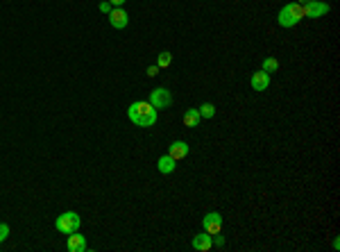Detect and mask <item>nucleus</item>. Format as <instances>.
Here are the masks:
<instances>
[{"mask_svg": "<svg viewBox=\"0 0 340 252\" xmlns=\"http://www.w3.org/2000/svg\"><path fill=\"white\" fill-rule=\"evenodd\" d=\"M188 150H191V148H188L186 141H173L168 146V154H170L175 161H181L184 157H188Z\"/></svg>", "mask_w": 340, "mask_h": 252, "instance_id": "obj_10", "label": "nucleus"}, {"mask_svg": "<svg viewBox=\"0 0 340 252\" xmlns=\"http://www.w3.org/2000/svg\"><path fill=\"white\" fill-rule=\"evenodd\" d=\"M200 114H198V109H186V114H184V125L186 127H198L200 125Z\"/></svg>", "mask_w": 340, "mask_h": 252, "instance_id": "obj_13", "label": "nucleus"}, {"mask_svg": "<svg viewBox=\"0 0 340 252\" xmlns=\"http://www.w3.org/2000/svg\"><path fill=\"white\" fill-rule=\"evenodd\" d=\"M198 114L200 118H213L216 116V107H213V102H204V105L198 107Z\"/></svg>", "mask_w": 340, "mask_h": 252, "instance_id": "obj_14", "label": "nucleus"}, {"mask_svg": "<svg viewBox=\"0 0 340 252\" xmlns=\"http://www.w3.org/2000/svg\"><path fill=\"white\" fill-rule=\"evenodd\" d=\"M68 252H87L89 246H87V239L82 236L80 232H73L68 234V243H66Z\"/></svg>", "mask_w": 340, "mask_h": 252, "instance_id": "obj_8", "label": "nucleus"}, {"mask_svg": "<svg viewBox=\"0 0 340 252\" xmlns=\"http://www.w3.org/2000/svg\"><path fill=\"white\" fill-rule=\"evenodd\" d=\"M127 23H130V16H127V12H125L123 7H113L112 12H109V25L112 27L123 30V27H127Z\"/></svg>", "mask_w": 340, "mask_h": 252, "instance_id": "obj_7", "label": "nucleus"}, {"mask_svg": "<svg viewBox=\"0 0 340 252\" xmlns=\"http://www.w3.org/2000/svg\"><path fill=\"white\" fill-rule=\"evenodd\" d=\"M302 9H304V19H306V16H309V19H320V16L329 14L331 7H329L327 2H322V0H309V2L302 5Z\"/></svg>", "mask_w": 340, "mask_h": 252, "instance_id": "obj_5", "label": "nucleus"}, {"mask_svg": "<svg viewBox=\"0 0 340 252\" xmlns=\"http://www.w3.org/2000/svg\"><path fill=\"white\" fill-rule=\"evenodd\" d=\"M100 12L109 14V12H112V2H100Z\"/></svg>", "mask_w": 340, "mask_h": 252, "instance_id": "obj_19", "label": "nucleus"}, {"mask_svg": "<svg viewBox=\"0 0 340 252\" xmlns=\"http://www.w3.org/2000/svg\"><path fill=\"white\" fill-rule=\"evenodd\" d=\"M109 2H112L113 7H123L125 2H127V0H109Z\"/></svg>", "mask_w": 340, "mask_h": 252, "instance_id": "obj_21", "label": "nucleus"}, {"mask_svg": "<svg viewBox=\"0 0 340 252\" xmlns=\"http://www.w3.org/2000/svg\"><path fill=\"white\" fill-rule=\"evenodd\" d=\"M127 116L138 127H152L157 123V109L150 102H132L127 109Z\"/></svg>", "mask_w": 340, "mask_h": 252, "instance_id": "obj_1", "label": "nucleus"}, {"mask_svg": "<svg viewBox=\"0 0 340 252\" xmlns=\"http://www.w3.org/2000/svg\"><path fill=\"white\" fill-rule=\"evenodd\" d=\"M202 229L206 234H218L220 229H223V216L218 214V211H209V214H204L202 218Z\"/></svg>", "mask_w": 340, "mask_h": 252, "instance_id": "obj_6", "label": "nucleus"}, {"mask_svg": "<svg viewBox=\"0 0 340 252\" xmlns=\"http://www.w3.org/2000/svg\"><path fill=\"white\" fill-rule=\"evenodd\" d=\"M9 236V225H5V223H0V243Z\"/></svg>", "mask_w": 340, "mask_h": 252, "instance_id": "obj_17", "label": "nucleus"}, {"mask_svg": "<svg viewBox=\"0 0 340 252\" xmlns=\"http://www.w3.org/2000/svg\"><path fill=\"white\" fill-rule=\"evenodd\" d=\"M213 246H218V248H223V246H225V239L220 236V232L213 234Z\"/></svg>", "mask_w": 340, "mask_h": 252, "instance_id": "obj_18", "label": "nucleus"}, {"mask_svg": "<svg viewBox=\"0 0 340 252\" xmlns=\"http://www.w3.org/2000/svg\"><path fill=\"white\" fill-rule=\"evenodd\" d=\"M150 105L155 107L157 111L159 109H168V107L173 105V96H170V91L168 89H163V86H159V89H155V91L150 93Z\"/></svg>", "mask_w": 340, "mask_h": 252, "instance_id": "obj_4", "label": "nucleus"}, {"mask_svg": "<svg viewBox=\"0 0 340 252\" xmlns=\"http://www.w3.org/2000/svg\"><path fill=\"white\" fill-rule=\"evenodd\" d=\"M173 64V55L168 52V50H163V52H159V59H157V66L159 68H168Z\"/></svg>", "mask_w": 340, "mask_h": 252, "instance_id": "obj_16", "label": "nucleus"}, {"mask_svg": "<svg viewBox=\"0 0 340 252\" xmlns=\"http://www.w3.org/2000/svg\"><path fill=\"white\" fill-rule=\"evenodd\" d=\"M157 168H159V173H163V175H170V173H175V168H177V161L170 157V154H161L159 161H157Z\"/></svg>", "mask_w": 340, "mask_h": 252, "instance_id": "obj_12", "label": "nucleus"}, {"mask_svg": "<svg viewBox=\"0 0 340 252\" xmlns=\"http://www.w3.org/2000/svg\"><path fill=\"white\" fill-rule=\"evenodd\" d=\"M80 225H82V218L75 211H66V214H62V216H57L55 218V227H57V232H62V234H73V232H77L80 229Z\"/></svg>", "mask_w": 340, "mask_h": 252, "instance_id": "obj_3", "label": "nucleus"}, {"mask_svg": "<svg viewBox=\"0 0 340 252\" xmlns=\"http://www.w3.org/2000/svg\"><path fill=\"white\" fill-rule=\"evenodd\" d=\"M261 71H266V73H277V71H279V62L274 59V57H266V59H263V66H261Z\"/></svg>", "mask_w": 340, "mask_h": 252, "instance_id": "obj_15", "label": "nucleus"}, {"mask_svg": "<svg viewBox=\"0 0 340 252\" xmlns=\"http://www.w3.org/2000/svg\"><path fill=\"white\" fill-rule=\"evenodd\" d=\"M159 75V66H150L148 68V77H157Z\"/></svg>", "mask_w": 340, "mask_h": 252, "instance_id": "obj_20", "label": "nucleus"}, {"mask_svg": "<svg viewBox=\"0 0 340 252\" xmlns=\"http://www.w3.org/2000/svg\"><path fill=\"white\" fill-rule=\"evenodd\" d=\"M249 84H252L254 91H266L268 86H270V73L256 71V73H252V77H249Z\"/></svg>", "mask_w": 340, "mask_h": 252, "instance_id": "obj_9", "label": "nucleus"}, {"mask_svg": "<svg viewBox=\"0 0 340 252\" xmlns=\"http://www.w3.org/2000/svg\"><path fill=\"white\" fill-rule=\"evenodd\" d=\"M297 2H299V5H304V2H309V0H297Z\"/></svg>", "mask_w": 340, "mask_h": 252, "instance_id": "obj_22", "label": "nucleus"}, {"mask_svg": "<svg viewBox=\"0 0 340 252\" xmlns=\"http://www.w3.org/2000/svg\"><path fill=\"white\" fill-rule=\"evenodd\" d=\"M304 19V9L299 2H288L281 7V12L277 14V23L281 27H295L299 21Z\"/></svg>", "mask_w": 340, "mask_h": 252, "instance_id": "obj_2", "label": "nucleus"}, {"mask_svg": "<svg viewBox=\"0 0 340 252\" xmlns=\"http://www.w3.org/2000/svg\"><path fill=\"white\" fill-rule=\"evenodd\" d=\"M193 248H195V250H200V252L211 250V248H213V236H211V234H206V232H200L198 236H193Z\"/></svg>", "mask_w": 340, "mask_h": 252, "instance_id": "obj_11", "label": "nucleus"}]
</instances>
